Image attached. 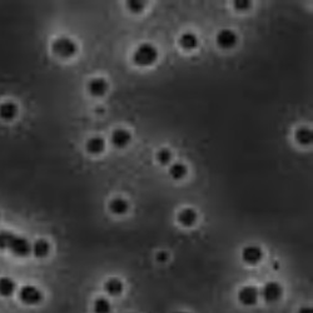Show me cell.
I'll use <instances>...</instances> for the list:
<instances>
[{"label": "cell", "mask_w": 313, "mask_h": 313, "mask_svg": "<svg viewBox=\"0 0 313 313\" xmlns=\"http://www.w3.org/2000/svg\"><path fill=\"white\" fill-rule=\"evenodd\" d=\"M0 249L9 251L15 257H27L32 253V245L27 238L8 231L0 232Z\"/></svg>", "instance_id": "1"}, {"label": "cell", "mask_w": 313, "mask_h": 313, "mask_svg": "<svg viewBox=\"0 0 313 313\" xmlns=\"http://www.w3.org/2000/svg\"><path fill=\"white\" fill-rule=\"evenodd\" d=\"M158 49L153 44L144 43L135 49L133 54V62L139 66H149L157 62Z\"/></svg>", "instance_id": "2"}, {"label": "cell", "mask_w": 313, "mask_h": 313, "mask_svg": "<svg viewBox=\"0 0 313 313\" xmlns=\"http://www.w3.org/2000/svg\"><path fill=\"white\" fill-rule=\"evenodd\" d=\"M52 49L55 55H58V57L60 58H65V59L66 58L73 57V55H76L77 52H78V46L74 43V40H71L70 38L66 37L58 38L57 40H54Z\"/></svg>", "instance_id": "3"}, {"label": "cell", "mask_w": 313, "mask_h": 313, "mask_svg": "<svg viewBox=\"0 0 313 313\" xmlns=\"http://www.w3.org/2000/svg\"><path fill=\"white\" fill-rule=\"evenodd\" d=\"M19 300L27 306H37L43 301V292L32 284H26L19 290Z\"/></svg>", "instance_id": "4"}, {"label": "cell", "mask_w": 313, "mask_h": 313, "mask_svg": "<svg viewBox=\"0 0 313 313\" xmlns=\"http://www.w3.org/2000/svg\"><path fill=\"white\" fill-rule=\"evenodd\" d=\"M259 296L262 300L267 303H274L281 298L282 296V287L276 282H267L264 286L262 287Z\"/></svg>", "instance_id": "5"}, {"label": "cell", "mask_w": 313, "mask_h": 313, "mask_svg": "<svg viewBox=\"0 0 313 313\" xmlns=\"http://www.w3.org/2000/svg\"><path fill=\"white\" fill-rule=\"evenodd\" d=\"M259 291L254 286H245L238 292V301L243 306H254L258 302Z\"/></svg>", "instance_id": "6"}, {"label": "cell", "mask_w": 313, "mask_h": 313, "mask_svg": "<svg viewBox=\"0 0 313 313\" xmlns=\"http://www.w3.org/2000/svg\"><path fill=\"white\" fill-rule=\"evenodd\" d=\"M217 45L222 49H231L235 46L238 41L237 34L231 29H222L215 37Z\"/></svg>", "instance_id": "7"}, {"label": "cell", "mask_w": 313, "mask_h": 313, "mask_svg": "<svg viewBox=\"0 0 313 313\" xmlns=\"http://www.w3.org/2000/svg\"><path fill=\"white\" fill-rule=\"evenodd\" d=\"M131 140H132L131 133L123 128L115 129V131H113L112 135H110V142H112V144L115 147V148L119 149L126 148V147L131 143Z\"/></svg>", "instance_id": "8"}, {"label": "cell", "mask_w": 313, "mask_h": 313, "mask_svg": "<svg viewBox=\"0 0 313 313\" xmlns=\"http://www.w3.org/2000/svg\"><path fill=\"white\" fill-rule=\"evenodd\" d=\"M88 91L91 97L101 98L108 91V82L104 78H93L88 83Z\"/></svg>", "instance_id": "9"}, {"label": "cell", "mask_w": 313, "mask_h": 313, "mask_svg": "<svg viewBox=\"0 0 313 313\" xmlns=\"http://www.w3.org/2000/svg\"><path fill=\"white\" fill-rule=\"evenodd\" d=\"M242 259L248 264H257L262 259V249L257 246H247L242 251Z\"/></svg>", "instance_id": "10"}, {"label": "cell", "mask_w": 313, "mask_h": 313, "mask_svg": "<svg viewBox=\"0 0 313 313\" xmlns=\"http://www.w3.org/2000/svg\"><path fill=\"white\" fill-rule=\"evenodd\" d=\"M197 218H198L197 212L193 208H189V207L179 210L178 215H177V220H178V222L181 223L183 227L195 226L197 222Z\"/></svg>", "instance_id": "11"}, {"label": "cell", "mask_w": 313, "mask_h": 313, "mask_svg": "<svg viewBox=\"0 0 313 313\" xmlns=\"http://www.w3.org/2000/svg\"><path fill=\"white\" fill-rule=\"evenodd\" d=\"M123 290H124L123 282H122L119 278L113 277V278H109L105 281L104 291L108 296H110V297H118V296H121L122 293H123Z\"/></svg>", "instance_id": "12"}, {"label": "cell", "mask_w": 313, "mask_h": 313, "mask_svg": "<svg viewBox=\"0 0 313 313\" xmlns=\"http://www.w3.org/2000/svg\"><path fill=\"white\" fill-rule=\"evenodd\" d=\"M109 210L115 215H123L129 210V203L122 197H115L109 202Z\"/></svg>", "instance_id": "13"}, {"label": "cell", "mask_w": 313, "mask_h": 313, "mask_svg": "<svg viewBox=\"0 0 313 313\" xmlns=\"http://www.w3.org/2000/svg\"><path fill=\"white\" fill-rule=\"evenodd\" d=\"M18 115V107L13 102H4L0 104V119L5 122L13 121Z\"/></svg>", "instance_id": "14"}, {"label": "cell", "mask_w": 313, "mask_h": 313, "mask_svg": "<svg viewBox=\"0 0 313 313\" xmlns=\"http://www.w3.org/2000/svg\"><path fill=\"white\" fill-rule=\"evenodd\" d=\"M49 251H51V246H49V242L46 239H37L34 243L32 245V253L33 256L37 257V258H44L49 254Z\"/></svg>", "instance_id": "15"}, {"label": "cell", "mask_w": 313, "mask_h": 313, "mask_svg": "<svg viewBox=\"0 0 313 313\" xmlns=\"http://www.w3.org/2000/svg\"><path fill=\"white\" fill-rule=\"evenodd\" d=\"M16 290V283L10 277H2L0 278V297H12Z\"/></svg>", "instance_id": "16"}, {"label": "cell", "mask_w": 313, "mask_h": 313, "mask_svg": "<svg viewBox=\"0 0 313 313\" xmlns=\"http://www.w3.org/2000/svg\"><path fill=\"white\" fill-rule=\"evenodd\" d=\"M85 149L90 154H101L105 149V140L102 137H93L87 140Z\"/></svg>", "instance_id": "17"}, {"label": "cell", "mask_w": 313, "mask_h": 313, "mask_svg": "<svg viewBox=\"0 0 313 313\" xmlns=\"http://www.w3.org/2000/svg\"><path fill=\"white\" fill-rule=\"evenodd\" d=\"M296 140L297 143L302 144V146H308L313 142V133L309 128H306V127H302V128H298L296 131L295 134Z\"/></svg>", "instance_id": "18"}, {"label": "cell", "mask_w": 313, "mask_h": 313, "mask_svg": "<svg viewBox=\"0 0 313 313\" xmlns=\"http://www.w3.org/2000/svg\"><path fill=\"white\" fill-rule=\"evenodd\" d=\"M179 43H181L183 49L192 51V49H196L198 46L199 41L197 35L193 34V33H184L181 37V39H179Z\"/></svg>", "instance_id": "19"}, {"label": "cell", "mask_w": 313, "mask_h": 313, "mask_svg": "<svg viewBox=\"0 0 313 313\" xmlns=\"http://www.w3.org/2000/svg\"><path fill=\"white\" fill-rule=\"evenodd\" d=\"M188 173V168L187 165L183 164V163H174V164L171 165L170 168V174L173 179L176 181H179V179H183Z\"/></svg>", "instance_id": "20"}, {"label": "cell", "mask_w": 313, "mask_h": 313, "mask_svg": "<svg viewBox=\"0 0 313 313\" xmlns=\"http://www.w3.org/2000/svg\"><path fill=\"white\" fill-rule=\"evenodd\" d=\"M110 311H112V306L107 298L99 297L93 302L94 313H110Z\"/></svg>", "instance_id": "21"}, {"label": "cell", "mask_w": 313, "mask_h": 313, "mask_svg": "<svg viewBox=\"0 0 313 313\" xmlns=\"http://www.w3.org/2000/svg\"><path fill=\"white\" fill-rule=\"evenodd\" d=\"M172 159V152L168 148H162L158 151L157 153V160L160 164H168Z\"/></svg>", "instance_id": "22"}, {"label": "cell", "mask_w": 313, "mask_h": 313, "mask_svg": "<svg viewBox=\"0 0 313 313\" xmlns=\"http://www.w3.org/2000/svg\"><path fill=\"white\" fill-rule=\"evenodd\" d=\"M144 2H139V0H131L127 3V8L133 13H140L144 8Z\"/></svg>", "instance_id": "23"}, {"label": "cell", "mask_w": 313, "mask_h": 313, "mask_svg": "<svg viewBox=\"0 0 313 313\" xmlns=\"http://www.w3.org/2000/svg\"><path fill=\"white\" fill-rule=\"evenodd\" d=\"M234 8L239 12H243V10H247L251 8V2H248V0H237V2H234Z\"/></svg>", "instance_id": "24"}, {"label": "cell", "mask_w": 313, "mask_h": 313, "mask_svg": "<svg viewBox=\"0 0 313 313\" xmlns=\"http://www.w3.org/2000/svg\"><path fill=\"white\" fill-rule=\"evenodd\" d=\"M167 258H168V256H167V253H165V252H159V253L157 254V261L158 262L163 263V262L167 261Z\"/></svg>", "instance_id": "25"}, {"label": "cell", "mask_w": 313, "mask_h": 313, "mask_svg": "<svg viewBox=\"0 0 313 313\" xmlns=\"http://www.w3.org/2000/svg\"><path fill=\"white\" fill-rule=\"evenodd\" d=\"M298 313H312V308L311 307H302Z\"/></svg>", "instance_id": "26"}, {"label": "cell", "mask_w": 313, "mask_h": 313, "mask_svg": "<svg viewBox=\"0 0 313 313\" xmlns=\"http://www.w3.org/2000/svg\"><path fill=\"white\" fill-rule=\"evenodd\" d=\"M174 313H187V312H174Z\"/></svg>", "instance_id": "27"}]
</instances>
